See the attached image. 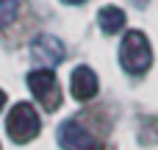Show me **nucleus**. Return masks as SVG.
Masks as SVG:
<instances>
[{
	"instance_id": "obj_3",
	"label": "nucleus",
	"mask_w": 158,
	"mask_h": 150,
	"mask_svg": "<svg viewBox=\"0 0 158 150\" xmlns=\"http://www.w3.org/2000/svg\"><path fill=\"white\" fill-rule=\"evenodd\" d=\"M28 86H31L33 97H36L47 111H56V109L61 106V86H58L53 70H44V67L33 70V72L28 75Z\"/></svg>"
},
{
	"instance_id": "obj_9",
	"label": "nucleus",
	"mask_w": 158,
	"mask_h": 150,
	"mask_svg": "<svg viewBox=\"0 0 158 150\" xmlns=\"http://www.w3.org/2000/svg\"><path fill=\"white\" fill-rule=\"evenodd\" d=\"M3 106H6V92L0 89V111H3Z\"/></svg>"
},
{
	"instance_id": "obj_4",
	"label": "nucleus",
	"mask_w": 158,
	"mask_h": 150,
	"mask_svg": "<svg viewBox=\"0 0 158 150\" xmlns=\"http://www.w3.org/2000/svg\"><path fill=\"white\" fill-rule=\"evenodd\" d=\"M31 56H33L36 61H42L44 70H50V67H56V64L64 61L67 47H64V42H61L58 36H53V33H39V36L31 42Z\"/></svg>"
},
{
	"instance_id": "obj_2",
	"label": "nucleus",
	"mask_w": 158,
	"mask_h": 150,
	"mask_svg": "<svg viewBox=\"0 0 158 150\" xmlns=\"http://www.w3.org/2000/svg\"><path fill=\"white\" fill-rule=\"evenodd\" d=\"M6 128H8V136L14 142H19V145L31 142L39 134V114H36V109L31 103H17L11 109V114H8Z\"/></svg>"
},
{
	"instance_id": "obj_10",
	"label": "nucleus",
	"mask_w": 158,
	"mask_h": 150,
	"mask_svg": "<svg viewBox=\"0 0 158 150\" xmlns=\"http://www.w3.org/2000/svg\"><path fill=\"white\" fill-rule=\"evenodd\" d=\"M64 3H69V6H78V3H83V0H64Z\"/></svg>"
},
{
	"instance_id": "obj_8",
	"label": "nucleus",
	"mask_w": 158,
	"mask_h": 150,
	"mask_svg": "<svg viewBox=\"0 0 158 150\" xmlns=\"http://www.w3.org/2000/svg\"><path fill=\"white\" fill-rule=\"evenodd\" d=\"M19 11V0H0V28H8L17 19Z\"/></svg>"
},
{
	"instance_id": "obj_5",
	"label": "nucleus",
	"mask_w": 158,
	"mask_h": 150,
	"mask_svg": "<svg viewBox=\"0 0 158 150\" xmlns=\"http://www.w3.org/2000/svg\"><path fill=\"white\" fill-rule=\"evenodd\" d=\"M58 145L64 150H97L94 136L75 120H67L58 125Z\"/></svg>"
},
{
	"instance_id": "obj_7",
	"label": "nucleus",
	"mask_w": 158,
	"mask_h": 150,
	"mask_svg": "<svg viewBox=\"0 0 158 150\" xmlns=\"http://www.w3.org/2000/svg\"><path fill=\"white\" fill-rule=\"evenodd\" d=\"M97 22H100V31L103 33H119L125 28V11L117 8V6H103L100 14H97Z\"/></svg>"
},
{
	"instance_id": "obj_6",
	"label": "nucleus",
	"mask_w": 158,
	"mask_h": 150,
	"mask_svg": "<svg viewBox=\"0 0 158 150\" xmlns=\"http://www.w3.org/2000/svg\"><path fill=\"white\" fill-rule=\"evenodd\" d=\"M69 89H72V97L75 100L86 103V100H92L97 95L100 81H97V75H94L92 67H75L72 70V78H69Z\"/></svg>"
},
{
	"instance_id": "obj_1",
	"label": "nucleus",
	"mask_w": 158,
	"mask_h": 150,
	"mask_svg": "<svg viewBox=\"0 0 158 150\" xmlns=\"http://www.w3.org/2000/svg\"><path fill=\"white\" fill-rule=\"evenodd\" d=\"M119 64L131 75H144L153 64V47L150 39L142 31H128L119 45Z\"/></svg>"
}]
</instances>
